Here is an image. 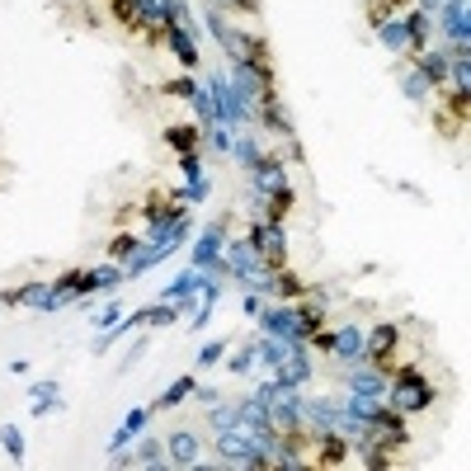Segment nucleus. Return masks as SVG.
I'll use <instances>...</instances> for the list:
<instances>
[{
  "label": "nucleus",
  "instance_id": "nucleus-1",
  "mask_svg": "<svg viewBox=\"0 0 471 471\" xmlns=\"http://www.w3.org/2000/svg\"><path fill=\"white\" fill-rule=\"evenodd\" d=\"M434 382L420 373V368H415V363H392V368H386V405H392V410H401L405 415V420H410V415H425L429 405H434Z\"/></svg>",
  "mask_w": 471,
  "mask_h": 471
},
{
  "label": "nucleus",
  "instance_id": "nucleus-2",
  "mask_svg": "<svg viewBox=\"0 0 471 471\" xmlns=\"http://www.w3.org/2000/svg\"><path fill=\"white\" fill-rule=\"evenodd\" d=\"M221 251H227V217L203 221V231L193 236V245H189V269H199V273H208V279H221V283H227V264H221Z\"/></svg>",
  "mask_w": 471,
  "mask_h": 471
},
{
  "label": "nucleus",
  "instance_id": "nucleus-3",
  "mask_svg": "<svg viewBox=\"0 0 471 471\" xmlns=\"http://www.w3.org/2000/svg\"><path fill=\"white\" fill-rule=\"evenodd\" d=\"M363 443H373V448H382V453H401L405 443H410V420L382 401L368 415V425H363Z\"/></svg>",
  "mask_w": 471,
  "mask_h": 471
},
{
  "label": "nucleus",
  "instance_id": "nucleus-4",
  "mask_svg": "<svg viewBox=\"0 0 471 471\" xmlns=\"http://www.w3.org/2000/svg\"><path fill=\"white\" fill-rule=\"evenodd\" d=\"M245 241L260 251L264 269H283V264L292 260V251H288V227H283L279 217H255L251 231H245Z\"/></svg>",
  "mask_w": 471,
  "mask_h": 471
},
{
  "label": "nucleus",
  "instance_id": "nucleus-5",
  "mask_svg": "<svg viewBox=\"0 0 471 471\" xmlns=\"http://www.w3.org/2000/svg\"><path fill=\"white\" fill-rule=\"evenodd\" d=\"M203 90L212 95L217 123H227V128H251V123H255V108L236 95V86H231L227 76H208V80H203Z\"/></svg>",
  "mask_w": 471,
  "mask_h": 471
},
{
  "label": "nucleus",
  "instance_id": "nucleus-6",
  "mask_svg": "<svg viewBox=\"0 0 471 471\" xmlns=\"http://www.w3.org/2000/svg\"><path fill=\"white\" fill-rule=\"evenodd\" d=\"M434 19H438V47L443 52L457 57V52L471 47V10H466V0H448Z\"/></svg>",
  "mask_w": 471,
  "mask_h": 471
},
{
  "label": "nucleus",
  "instance_id": "nucleus-7",
  "mask_svg": "<svg viewBox=\"0 0 471 471\" xmlns=\"http://www.w3.org/2000/svg\"><path fill=\"white\" fill-rule=\"evenodd\" d=\"M255 330H260V335H283V340L307 344V330H302L292 302H269V297H264V307H260V316H255Z\"/></svg>",
  "mask_w": 471,
  "mask_h": 471
},
{
  "label": "nucleus",
  "instance_id": "nucleus-8",
  "mask_svg": "<svg viewBox=\"0 0 471 471\" xmlns=\"http://www.w3.org/2000/svg\"><path fill=\"white\" fill-rule=\"evenodd\" d=\"M396 353H401V325H396V321H377V325L363 330V363L392 368Z\"/></svg>",
  "mask_w": 471,
  "mask_h": 471
},
{
  "label": "nucleus",
  "instance_id": "nucleus-9",
  "mask_svg": "<svg viewBox=\"0 0 471 471\" xmlns=\"http://www.w3.org/2000/svg\"><path fill=\"white\" fill-rule=\"evenodd\" d=\"M325 353H330V363H344V368H353V363H363V325H353V321H340V325H330V344H325Z\"/></svg>",
  "mask_w": 471,
  "mask_h": 471
},
{
  "label": "nucleus",
  "instance_id": "nucleus-10",
  "mask_svg": "<svg viewBox=\"0 0 471 471\" xmlns=\"http://www.w3.org/2000/svg\"><path fill=\"white\" fill-rule=\"evenodd\" d=\"M212 453H217V466H245V471H255V453H251V443H245L241 425L212 434Z\"/></svg>",
  "mask_w": 471,
  "mask_h": 471
},
{
  "label": "nucleus",
  "instance_id": "nucleus-11",
  "mask_svg": "<svg viewBox=\"0 0 471 471\" xmlns=\"http://www.w3.org/2000/svg\"><path fill=\"white\" fill-rule=\"evenodd\" d=\"M344 392L353 396H373V401H386V368L382 363H353L349 377H344Z\"/></svg>",
  "mask_w": 471,
  "mask_h": 471
},
{
  "label": "nucleus",
  "instance_id": "nucleus-12",
  "mask_svg": "<svg viewBox=\"0 0 471 471\" xmlns=\"http://www.w3.org/2000/svg\"><path fill=\"white\" fill-rule=\"evenodd\" d=\"M165 462L170 466H203V438L193 429H175L170 438H165Z\"/></svg>",
  "mask_w": 471,
  "mask_h": 471
},
{
  "label": "nucleus",
  "instance_id": "nucleus-13",
  "mask_svg": "<svg viewBox=\"0 0 471 471\" xmlns=\"http://www.w3.org/2000/svg\"><path fill=\"white\" fill-rule=\"evenodd\" d=\"M123 283H128L123 264H118V260H108V264H95V269L80 273V297H95V292H118Z\"/></svg>",
  "mask_w": 471,
  "mask_h": 471
},
{
  "label": "nucleus",
  "instance_id": "nucleus-14",
  "mask_svg": "<svg viewBox=\"0 0 471 471\" xmlns=\"http://www.w3.org/2000/svg\"><path fill=\"white\" fill-rule=\"evenodd\" d=\"M255 123H260L264 132H273V137H297V123H292L288 104H283L279 95H264V99H260V108H255Z\"/></svg>",
  "mask_w": 471,
  "mask_h": 471
},
{
  "label": "nucleus",
  "instance_id": "nucleus-15",
  "mask_svg": "<svg viewBox=\"0 0 471 471\" xmlns=\"http://www.w3.org/2000/svg\"><path fill=\"white\" fill-rule=\"evenodd\" d=\"M221 264H227V283H236V279H245L251 269H264V260H260V251L251 241H227V251H221Z\"/></svg>",
  "mask_w": 471,
  "mask_h": 471
},
{
  "label": "nucleus",
  "instance_id": "nucleus-16",
  "mask_svg": "<svg viewBox=\"0 0 471 471\" xmlns=\"http://www.w3.org/2000/svg\"><path fill=\"white\" fill-rule=\"evenodd\" d=\"M193 38H199V29H184V24H170V29H165V47H170L175 52V62L184 67V71H199V43H193Z\"/></svg>",
  "mask_w": 471,
  "mask_h": 471
},
{
  "label": "nucleus",
  "instance_id": "nucleus-17",
  "mask_svg": "<svg viewBox=\"0 0 471 471\" xmlns=\"http://www.w3.org/2000/svg\"><path fill=\"white\" fill-rule=\"evenodd\" d=\"M227 156L241 165L245 175H251L255 165L269 156V147H260V137H255V123H251V128H236V142H231V151H227Z\"/></svg>",
  "mask_w": 471,
  "mask_h": 471
},
{
  "label": "nucleus",
  "instance_id": "nucleus-18",
  "mask_svg": "<svg viewBox=\"0 0 471 471\" xmlns=\"http://www.w3.org/2000/svg\"><path fill=\"white\" fill-rule=\"evenodd\" d=\"M273 377H279L283 386H307V382L316 377V368H312V349L302 344V349H297L292 358H283V363L273 368Z\"/></svg>",
  "mask_w": 471,
  "mask_h": 471
},
{
  "label": "nucleus",
  "instance_id": "nucleus-19",
  "mask_svg": "<svg viewBox=\"0 0 471 471\" xmlns=\"http://www.w3.org/2000/svg\"><path fill=\"white\" fill-rule=\"evenodd\" d=\"M410 62L429 76V86H434V90L448 86V62H453V52H443V47H425V52H415Z\"/></svg>",
  "mask_w": 471,
  "mask_h": 471
},
{
  "label": "nucleus",
  "instance_id": "nucleus-20",
  "mask_svg": "<svg viewBox=\"0 0 471 471\" xmlns=\"http://www.w3.org/2000/svg\"><path fill=\"white\" fill-rule=\"evenodd\" d=\"M401 24H405V52H410V57H415V52H425L429 43H434V19L425 15V10H405L401 15Z\"/></svg>",
  "mask_w": 471,
  "mask_h": 471
},
{
  "label": "nucleus",
  "instance_id": "nucleus-21",
  "mask_svg": "<svg viewBox=\"0 0 471 471\" xmlns=\"http://www.w3.org/2000/svg\"><path fill=\"white\" fill-rule=\"evenodd\" d=\"M221 288H227L221 279H208V283H203V292H199V307H193V316L184 321V325H189V335H199V330H203V325L212 321L217 302H221Z\"/></svg>",
  "mask_w": 471,
  "mask_h": 471
},
{
  "label": "nucleus",
  "instance_id": "nucleus-22",
  "mask_svg": "<svg viewBox=\"0 0 471 471\" xmlns=\"http://www.w3.org/2000/svg\"><path fill=\"white\" fill-rule=\"evenodd\" d=\"M302 288H307V283H302L297 273H292V264H283V269L269 273V302H297Z\"/></svg>",
  "mask_w": 471,
  "mask_h": 471
},
{
  "label": "nucleus",
  "instance_id": "nucleus-23",
  "mask_svg": "<svg viewBox=\"0 0 471 471\" xmlns=\"http://www.w3.org/2000/svg\"><path fill=\"white\" fill-rule=\"evenodd\" d=\"M132 466H151V471H160V466H170L165 462V438H156V434H137V453H132Z\"/></svg>",
  "mask_w": 471,
  "mask_h": 471
},
{
  "label": "nucleus",
  "instance_id": "nucleus-24",
  "mask_svg": "<svg viewBox=\"0 0 471 471\" xmlns=\"http://www.w3.org/2000/svg\"><path fill=\"white\" fill-rule=\"evenodd\" d=\"M165 142H170L179 156L184 151H199L203 147V128L199 123H170V128H165Z\"/></svg>",
  "mask_w": 471,
  "mask_h": 471
},
{
  "label": "nucleus",
  "instance_id": "nucleus-25",
  "mask_svg": "<svg viewBox=\"0 0 471 471\" xmlns=\"http://www.w3.org/2000/svg\"><path fill=\"white\" fill-rule=\"evenodd\" d=\"M396 86H401V95H405V99H415V104H420V99H429V95H434V86H429V76H425L420 67H415V62H410V67H401V80H396Z\"/></svg>",
  "mask_w": 471,
  "mask_h": 471
},
{
  "label": "nucleus",
  "instance_id": "nucleus-26",
  "mask_svg": "<svg viewBox=\"0 0 471 471\" xmlns=\"http://www.w3.org/2000/svg\"><path fill=\"white\" fill-rule=\"evenodd\" d=\"M236 425H245V429H264L269 425V410H264V396H241L236 401Z\"/></svg>",
  "mask_w": 471,
  "mask_h": 471
},
{
  "label": "nucleus",
  "instance_id": "nucleus-27",
  "mask_svg": "<svg viewBox=\"0 0 471 471\" xmlns=\"http://www.w3.org/2000/svg\"><path fill=\"white\" fill-rule=\"evenodd\" d=\"M193 386H199V382H193L189 373H184V377H175V382L156 396V405H151V410H175V405H184V401L193 396Z\"/></svg>",
  "mask_w": 471,
  "mask_h": 471
},
{
  "label": "nucleus",
  "instance_id": "nucleus-28",
  "mask_svg": "<svg viewBox=\"0 0 471 471\" xmlns=\"http://www.w3.org/2000/svg\"><path fill=\"white\" fill-rule=\"evenodd\" d=\"M208 193H212V179H208V175H193V179H184V184L170 193V199H175V203H189V208H193V203H203Z\"/></svg>",
  "mask_w": 471,
  "mask_h": 471
},
{
  "label": "nucleus",
  "instance_id": "nucleus-29",
  "mask_svg": "<svg viewBox=\"0 0 471 471\" xmlns=\"http://www.w3.org/2000/svg\"><path fill=\"white\" fill-rule=\"evenodd\" d=\"M203 425H208L212 434L231 429V425H236V401H212V405H208V415H203Z\"/></svg>",
  "mask_w": 471,
  "mask_h": 471
},
{
  "label": "nucleus",
  "instance_id": "nucleus-30",
  "mask_svg": "<svg viewBox=\"0 0 471 471\" xmlns=\"http://www.w3.org/2000/svg\"><path fill=\"white\" fill-rule=\"evenodd\" d=\"M203 283H208V273H199V269H184V273H179V279H175L170 288H165V292H160V302H170V297H184V292H199Z\"/></svg>",
  "mask_w": 471,
  "mask_h": 471
},
{
  "label": "nucleus",
  "instance_id": "nucleus-31",
  "mask_svg": "<svg viewBox=\"0 0 471 471\" xmlns=\"http://www.w3.org/2000/svg\"><path fill=\"white\" fill-rule=\"evenodd\" d=\"M377 38H382V47H386V52H405V47H410V43H405V24H401V19H382V24H377Z\"/></svg>",
  "mask_w": 471,
  "mask_h": 471
},
{
  "label": "nucleus",
  "instance_id": "nucleus-32",
  "mask_svg": "<svg viewBox=\"0 0 471 471\" xmlns=\"http://www.w3.org/2000/svg\"><path fill=\"white\" fill-rule=\"evenodd\" d=\"M255 368H260V363H255V344L245 340V344H241V349L227 358V373H231V377H251Z\"/></svg>",
  "mask_w": 471,
  "mask_h": 471
},
{
  "label": "nucleus",
  "instance_id": "nucleus-33",
  "mask_svg": "<svg viewBox=\"0 0 471 471\" xmlns=\"http://www.w3.org/2000/svg\"><path fill=\"white\" fill-rule=\"evenodd\" d=\"M377 405H382V401H373V396H353V392H344V396H340V410H344V415H353V420H363V425H368V415H373Z\"/></svg>",
  "mask_w": 471,
  "mask_h": 471
},
{
  "label": "nucleus",
  "instance_id": "nucleus-34",
  "mask_svg": "<svg viewBox=\"0 0 471 471\" xmlns=\"http://www.w3.org/2000/svg\"><path fill=\"white\" fill-rule=\"evenodd\" d=\"M0 448H5L10 462H24V457H29V448H24V434H19L15 425H0Z\"/></svg>",
  "mask_w": 471,
  "mask_h": 471
},
{
  "label": "nucleus",
  "instance_id": "nucleus-35",
  "mask_svg": "<svg viewBox=\"0 0 471 471\" xmlns=\"http://www.w3.org/2000/svg\"><path fill=\"white\" fill-rule=\"evenodd\" d=\"M189 108H193V118H199V128H212L217 123V108H212V95L199 86L193 90V99H189Z\"/></svg>",
  "mask_w": 471,
  "mask_h": 471
},
{
  "label": "nucleus",
  "instance_id": "nucleus-36",
  "mask_svg": "<svg viewBox=\"0 0 471 471\" xmlns=\"http://www.w3.org/2000/svg\"><path fill=\"white\" fill-rule=\"evenodd\" d=\"M147 425H151V405H132V410L123 415V434H128V438H137Z\"/></svg>",
  "mask_w": 471,
  "mask_h": 471
},
{
  "label": "nucleus",
  "instance_id": "nucleus-37",
  "mask_svg": "<svg viewBox=\"0 0 471 471\" xmlns=\"http://www.w3.org/2000/svg\"><path fill=\"white\" fill-rule=\"evenodd\" d=\"M227 344H231V340H208V344L199 349V368H217L221 358H227Z\"/></svg>",
  "mask_w": 471,
  "mask_h": 471
},
{
  "label": "nucleus",
  "instance_id": "nucleus-38",
  "mask_svg": "<svg viewBox=\"0 0 471 471\" xmlns=\"http://www.w3.org/2000/svg\"><path fill=\"white\" fill-rule=\"evenodd\" d=\"M123 321V302H104V307L95 312V330H114Z\"/></svg>",
  "mask_w": 471,
  "mask_h": 471
},
{
  "label": "nucleus",
  "instance_id": "nucleus-39",
  "mask_svg": "<svg viewBox=\"0 0 471 471\" xmlns=\"http://www.w3.org/2000/svg\"><path fill=\"white\" fill-rule=\"evenodd\" d=\"M57 396H62L57 377H38V382L29 386V401H57Z\"/></svg>",
  "mask_w": 471,
  "mask_h": 471
},
{
  "label": "nucleus",
  "instance_id": "nucleus-40",
  "mask_svg": "<svg viewBox=\"0 0 471 471\" xmlns=\"http://www.w3.org/2000/svg\"><path fill=\"white\" fill-rule=\"evenodd\" d=\"M269 156H279L283 165H302V160H307V151H302L297 137H283V147H279V151H269Z\"/></svg>",
  "mask_w": 471,
  "mask_h": 471
},
{
  "label": "nucleus",
  "instance_id": "nucleus-41",
  "mask_svg": "<svg viewBox=\"0 0 471 471\" xmlns=\"http://www.w3.org/2000/svg\"><path fill=\"white\" fill-rule=\"evenodd\" d=\"M193 90H199V80H193V76H175V80H165V95H175V99H193Z\"/></svg>",
  "mask_w": 471,
  "mask_h": 471
},
{
  "label": "nucleus",
  "instance_id": "nucleus-42",
  "mask_svg": "<svg viewBox=\"0 0 471 471\" xmlns=\"http://www.w3.org/2000/svg\"><path fill=\"white\" fill-rule=\"evenodd\" d=\"M137 241H142V236H137V231H118L114 241H108V260H123V255L132 251Z\"/></svg>",
  "mask_w": 471,
  "mask_h": 471
},
{
  "label": "nucleus",
  "instance_id": "nucleus-43",
  "mask_svg": "<svg viewBox=\"0 0 471 471\" xmlns=\"http://www.w3.org/2000/svg\"><path fill=\"white\" fill-rule=\"evenodd\" d=\"M212 5L227 15H260V0H212Z\"/></svg>",
  "mask_w": 471,
  "mask_h": 471
},
{
  "label": "nucleus",
  "instance_id": "nucleus-44",
  "mask_svg": "<svg viewBox=\"0 0 471 471\" xmlns=\"http://www.w3.org/2000/svg\"><path fill=\"white\" fill-rule=\"evenodd\" d=\"M193 401H199V405L208 410L212 401H221V386H193Z\"/></svg>",
  "mask_w": 471,
  "mask_h": 471
},
{
  "label": "nucleus",
  "instance_id": "nucleus-45",
  "mask_svg": "<svg viewBox=\"0 0 471 471\" xmlns=\"http://www.w3.org/2000/svg\"><path fill=\"white\" fill-rule=\"evenodd\" d=\"M260 307H264V297H260V292H245V302H241V312H245V316L255 321V316H260Z\"/></svg>",
  "mask_w": 471,
  "mask_h": 471
}]
</instances>
